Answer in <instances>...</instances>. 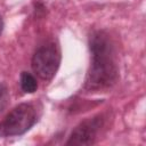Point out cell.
I'll use <instances>...</instances> for the list:
<instances>
[{
	"instance_id": "1",
	"label": "cell",
	"mask_w": 146,
	"mask_h": 146,
	"mask_svg": "<svg viewBox=\"0 0 146 146\" xmlns=\"http://www.w3.org/2000/svg\"><path fill=\"white\" fill-rule=\"evenodd\" d=\"M91 64L86 76L84 88L90 91L105 90L115 84L119 78L115 46L106 31L98 30L89 38Z\"/></svg>"
},
{
	"instance_id": "2",
	"label": "cell",
	"mask_w": 146,
	"mask_h": 146,
	"mask_svg": "<svg viewBox=\"0 0 146 146\" xmlns=\"http://www.w3.org/2000/svg\"><path fill=\"white\" fill-rule=\"evenodd\" d=\"M36 121V107L31 103H22L15 106L0 122V137L8 138L24 135Z\"/></svg>"
},
{
	"instance_id": "3",
	"label": "cell",
	"mask_w": 146,
	"mask_h": 146,
	"mask_svg": "<svg viewBox=\"0 0 146 146\" xmlns=\"http://www.w3.org/2000/svg\"><path fill=\"white\" fill-rule=\"evenodd\" d=\"M60 64V52L54 44L40 47L32 57V68L42 80H50L55 76Z\"/></svg>"
},
{
	"instance_id": "4",
	"label": "cell",
	"mask_w": 146,
	"mask_h": 146,
	"mask_svg": "<svg viewBox=\"0 0 146 146\" xmlns=\"http://www.w3.org/2000/svg\"><path fill=\"white\" fill-rule=\"evenodd\" d=\"M105 125L104 114H97L80 122L72 131L66 145H92Z\"/></svg>"
},
{
	"instance_id": "5",
	"label": "cell",
	"mask_w": 146,
	"mask_h": 146,
	"mask_svg": "<svg viewBox=\"0 0 146 146\" xmlns=\"http://www.w3.org/2000/svg\"><path fill=\"white\" fill-rule=\"evenodd\" d=\"M19 83H21L22 90L26 94H33L38 89V82L35 80V78L29 72H22L21 73Z\"/></svg>"
},
{
	"instance_id": "6",
	"label": "cell",
	"mask_w": 146,
	"mask_h": 146,
	"mask_svg": "<svg viewBox=\"0 0 146 146\" xmlns=\"http://www.w3.org/2000/svg\"><path fill=\"white\" fill-rule=\"evenodd\" d=\"M9 104V90L5 82L0 83V113H2Z\"/></svg>"
},
{
	"instance_id": "7",
	"label": "cell",
	"mask_w": 146,
	"mask_h": 146,
	"mask_svg": "<svg viewBox=\"0 0 146 146\" xmlns=\"http://www.w3.org/2000/svg\"><path fill=\"white\" fill-rule=\"evenodd\" d=\"M2 30H3V21H2V17H1V15H0V34H1Z\"/></svg>"
}]
</instances>
